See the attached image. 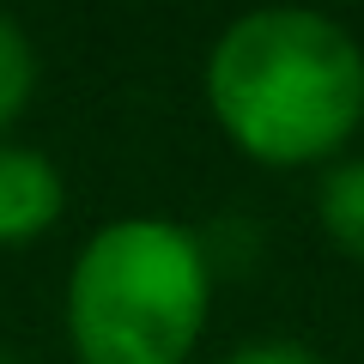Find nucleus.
Wrapping results in <instances>:
<instances>
[{"label":"nucleus","mask_w":364,"mask_h":364,"mask_svg":"<svg viewBox=\"0 0 364 364\" xmlns=\"http://www.w3.org/2000/svg\"><path fill=\"white\" fill-rule=\"evenodd\" d=\"M213 316V255L176 219H109L67 267V346L79 364H188Z\"/></svg>","instance_id":"2"},{"label":"nucleus","mask_w":364,"mask_h":364,"mask_svg":"<svg viewBox=\"0 0 364 364\" xmlns=\"http://www.w3.org/2000/svg\"><path fill=\"white\" fill-rule=\"evenodd\" d=\"M31 91H37V43L18 18L0 13V140L31 109Z\"/></svg>","instance_id":"5"},{"label":"nucleus","mask_w":364,"mask_h":364,"mask_svg":"<svg viewBox=\"0 0 364 364\" xmlns=\"http://www.w3.org/2000/svg\"><path fill=\"white\" fill-rule=\"evenodd\" d=\"M225 364H322L304 340H249V346H237Z\"/></svg>","instance_id":"6"},{"label":"nucleus","mask_w":364,"mask_h":364,"mask_svg":"<svg viewBox=\"0 0 364 364\" xmlns=\"http://www.w3.org/2000/svg\"><path fill=\"white\" fill-rule=\"evenodd\" d=\"M316 225L346 261H364V152H346L316 182Z\"/></svg>","instance_id":"4"},{"label":"nucleus","mask_w":364,"mask_h":364,"mask_svg":"<svg viewBox=\"0 0 364 364\" xmlns=\"http://www.w3.org/2000/svg\"><path fill=\"white\" fill-rule=\"evenodd\" d=\"M0 364H18V358H13V352H0Z\"/></svg>","instance_id":"7"},{"label":"nucleus","mask_w":364,"mask_h":364,"mask_svg":"<svg viewBox=\"0 0 364 364\" xmlns=\"http://www.w3.org/2000/svg\"><path fill=\"white\" fill-rule=\"evenodd\" d=\"M200 91L243 158L328 170L364 128V43L310 6H261L219 31Z\"/></svg>","instance_id":"1"},{"label":"nucleus","mask_w":364,"mask_h":364,"mask_svg":"<svg viewBox=\"0 0 364 364\" xmlns=\"http://www.w3.org/2000/svg\"><path fill=\"white\" fill-rule=\"evenodd\" d=\"M67 213V176L49 152L0 140V249H25L49 237Z\"/></svg>","instance_id":"3"}]
</instances>
